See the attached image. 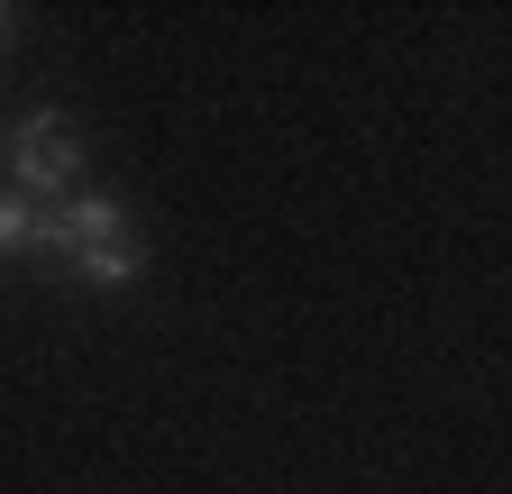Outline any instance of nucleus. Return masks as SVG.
<instances>
[{"mask_svg":"<svg viewBox=\"0 0 512 494\" xmlns=\"http://www.w3.org/2000/svg\"><path fill=\"white\" fill-rule=\"evenodd\" d=\"M46 247H64V266H74L83 284H138L147 257H138V238H128V211L110 193H74V202H55L46 211Z\"/></svg>","mask_w":512,"mask_h":494,"instance_id":"nucleus-1","label":"nucleus"},{"mask_svg":"<svg viewBox=\"0 0 512 494\" xmlns=\"http://www.w3.org/2000/svg\"><path fill=\"white\" fill-rule=\"evenodd\" d=\"M10 174H19V193H28V202H46V193L74 202V183H83V138L64 129V119H28L19 147H10Z\"/></svg>","mask_w":512,"mask_h":494,"instance_id":"nucleus-2","label":"nucleus"},{"mask_svg":"<svg viewBox=\"0 0 512 494\" xmlns=\"http://www.w3.org/2000/svg\"><path fill=\"white\" fill-rule=\"evenodd\" d=\"M19 247H46V202L0 193V257H19Z\"/></svg>","mask_w":512,"mask_h":494,"instance_id":"nucleus-3","label":"nucleus"},{"mask_svg":"<svg viewBox=\"0 0 512 494\" xmlns=\"http://www.w3.org/2000/svg\"><path fill=\"white\" fill-rule=\"evenodd\" d=\"M0 28H10V10H0Z\"/></svg>","mask_w":512,"mask_h":494,"instance_id":"nucleus-4","label":"nucleus"}]
</instances>
